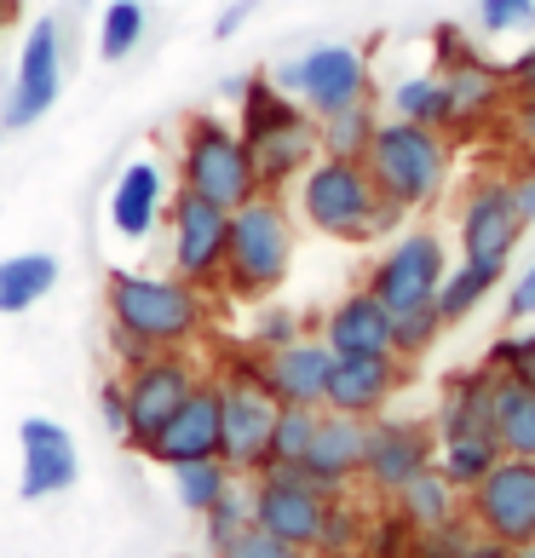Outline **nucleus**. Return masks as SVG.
Instances as JSON below:
<instances>
[{
    "label": "nucleus",
    "instance_id": "obj_1",
    "mask_svg": "<svg viewBox=\"0 0 535 558\" xmlns=\"http://www.w3.org/2000/svg\"><path fill=\"white\" fill-rule=\"evenodd\" d=\"M242 138H248V156H254V173H259V191H288L312 161L323 156L317 144V116L288 98L271 75H254L248 93H242Z\"/></svg>",
    "mask_w": 535,
    "mask_h": 558
},
{
    "label": "nucleus",
    "instance_id": "obj_2",
    "mask_svg": "<svg viewBox=\"0 0 535 558\" xmlns=\"http://www.w3.org/2000/svg\"><path fill=\"white\" fill-rule=\"evenodd\" d=\"M105 312L115 328L138 335L150 351H179L208 328V300L184 277H150V271H110Z\"/></svg>",
    "mask_w": 535,
    "mask_h": 558
},
{
    "label": "nucleus",
    "instance_id": "obj_3",
    "mask_svg": "<svg viewBox=\"0 0 535 558\" xmlns=\"http://www.w3.org/2000/svg\"><path fill=\"white\" fill-rule=\"evenodd\" d=\"M288 265H294V214L282 208V196L259 191L231 214V242H224V288L236 300H265L277 294Z\"/></svg>",
    "mask_w": 535,
    "mask_h": 558
},
{
    "label": "nucleus",
    "instance_id": "obj_4",
    "mask_svg": "<svg viewBox=\"0 0 535 558\" xmlns=\"http://www.w3.org/2000/svg\"><path fill=\"white\" fill-rule=\"evenodd\" d=\"M368 173H375L380 196H392L398 208H426L438 202L443 179H449V133L443 128H421V121H380L375 144H368Z\"/></svg>",
    "mask_w": 535,
    "mask_h": 558
},
{
    "label": "nucleus",
    "instance_id": "obj_5",
    "mask_svg": "<svg viewBox=\"0 0 535 558\" xmlns=\"http://www.w3.org/2000/svg\"><path fill=\"white\" fill-rule=\"evenodd\" d=\"M179 184L219 202V208H231V214L242 208V202H254L259 173H254V156H248L242 128L196 110L191 121H184V144H179Z\"/></svg>",
    "mask_w": 535,
    "mask_h": 558
},
{
    "label": "nucleus",
    "instance_id": "obj_6",
    "mask_svg": "<svg viewBox=\"0 0 535 558\" xmlns=\"http://www.w3.org/2000/svg\"><path fill=\"white\" fill-rule=\"evenodd\" d=\"M300 214L312 231L340 236V242H375V214H380V184L368 161L345 156H317L300 173Z\"/></svg>",
    "mask_w": 535,
    "mask_h": 558
},
{
    "label": "nucleus",
    "instance_id": "obj_7",
    "mask_svg": "<svg viewBox=\"0 0 535 558\" xmlns=\"http://www.w3.org/2000/svg\"><path fill=\"white\" fill-rule=\"evenodd\" d=\"M219 398H224V444L219 461L231 472H265L271 454V426H277V398L259 380V351H236L219 375Z\"/></svg>",
    "mask_w": 535,
    "mask_h": 558
},
{
    "label": "nucleus",
    "instance_id": "obj_8",
    "mask_svg": "<svg viewBox=\"0 0 535 558\" xmlns=\"http://www.w3.org/2000/svg\"><path fill=\"white\" fill-rule=\"evenodd\" d=\"M271 81L323 121V116H335L345 105H357V98H368V58H363V47H352V40H323V47L277 64Z\"/></svg>",
    "mask_w": 535,
    "mask_h": 558
},
{
    "label": "nucleus",
    "instance_id": "obj_9",
    "mask_svg": "<svg viewBox=\"0 0 535 558\" xmlns=\"http://www.w3.org/2000/svg\"><path fill=\"white\" fill-rule=\"evenodd\" d=\"M254 524L271 530L277 542L312 553L317 535H323V519L335 507V489H323L317 478H305L300 466H271L254 478Z\"/></svg>",
    "mask_w": 535,
    "mask_h": 558
},
{
    "label": "nucleus",
    "instance_id": "obj_10",
    "mask_svg": "<svg viewBox=\"0 0 535 558\" xmlns=\"http://www.w3.org/2000/svg\"><path fill=\"white\" fill-rule=\"evenodd\" d=\"M449 277V254L443 242L431 231H409L398 236L386 254L375 259V271H368V294H375L386 312H415V305H431L438 300V288Z\"/></svg>",
    "mask_w": 535,
    "mask_h": 558
},
{
    "label": "nucleus",
    "instance_id": "obj_11",
    "mask_svg": "<svg viewBox=\"0 0 535 558\" xmlns=\"http://www.w3.org/2000/svg\"><path fill=\"white\" fill-rule=\"evenodd\" d=\"M58 93H64V29H58V17H35L24 35V52H17L12 98L0 105V128L7 133L35 128L58 105Z\"/></svg>",
    "mask_w": 535,
    "mask_h": 558
},
{
    "label": "nucleus",
    "instance_id": "obj_12",
    "mask_svg": "<svg viewBox=\"0 0 535 558\" xmlns=\"http://www.w3.org/2000/svg\"><path fill=\"white\" fill-rule=\"evenodd\" d=\"M472 524L501 547H530L535 542V461L524 454H501L472 489Z\"/></svg>",
    "mask_w": 535,
    "mask_h": 558
},
{
    "label": "nucleus",
    "instance_id": "obj_13",
    "mask_svg": "<svg viewBox=\"0 0 535 558\" xmlns=\"http://www.w3.org/2000/svg\"><path fill=\"white\" fill-rule=\"evenodd\" d=\"M168 225H173V277L208 288L224 277V242H231V208L196 196V191H173L168 202Z\"/></svg>",
    "mask_w": 535,
    "mask_h": 558
},
{
    "label": "nucleus",
    "instance_id": "obj_14",
    "mask_svg": "<svg viewBox=\"0 0 535 558\" xmlns=\"http://www.w3.org/2000/svg\"><path fill=\"white\" fill-rule=\"evenodd\" d=\"M196 363L184 351H156L138 368H127V444L144 454V444L173 421V409L196 391Z\"/></svg>",
    "mask_w": 535,
    "mask_h": 558
},
{
    "label": "nucleus",
    "instance_id": "obj_15",
    "mask_svg": "<svg viewBox=\"0 0 535 558\" xmlns=\"http://www.w3.org/2000/svg\"><path fill=\"white\" fill-rule=\"evenodd\" d=\"M219 444H224V398H219V380H196V391L173 409V421L156 432L144 454L161 466H184V461H219Z\"/></svg>",
    "mask_w": 535,
    "mask_h": 558
},
{
    "label": "nucleus",
    "instance_id": "obj_16",
    "mask_svg": "<svg viewBox=\"0 0 535 558\" xmlns=\"http://www.w3.org/2000/svg\"><path fill=\"white\" fill-rule=\"evenodd\" d=\"M17 444H24V472H17V495L24 501H52V495L75 489L81 454H75V438L58 421H47V415L17 421Z\"/></svg>",
    "mask_w": 535,
    "mask_h": 558
},
{
    "label": "nucleus",
    "instance_id": "obj_17",
    "mask_svg": "<svg viewBox=\"0 0 535 558\" xmlns=\"http://www.w3.org/2000/svg\"><path fill=\"white\" fill-rule=\"evenodd\" d=\"M438 454V438H431V426L421 421H368V461H363V478L375 484L380 495H398L409 478H421L426 466Z\"/></svg>",
    "mask_w": 535,
    "mask_h": 558
},
{
    "label": "nucleus",
    "instance_id": "obj_18",
    "mask_svg": "<svg viewBox=\"0 0 535 558\" xmlns=\"http://www.w3.org/2000/svg\"><path fill=\"white\" fill-rule=\"evenodd\" d=\"M524 231H530V225L519 219V202H512V184L507 179H484L478 191L466 196V208H461V254L466 259L507 265Z\"/></svg>",
    "mask_w": 535,
    "mask_h": 558
},
{
    "label": "nucleus",
    "instance_id": "obj_19",
    "mask_svg": "<svg viewBox=\"0 0 535 558\" xmlns=\"http://www.w3.org/2000/svg\"><path fill=\"white\" fill-rule=\"evenodd\" d=\"M398 386H403V357L398 351H380V357H335L323 409L375 421V415H386V403H392Z\"/></svg>",
    "mask_w": 535,
    "mask_h": 558
},
{
    "label": "nucleus",
    "instance_id": "obj_20",
    "mask_svg": "<svg viewBox=\"0 0 535 558\" xmlns=\"http://www.w3.org/2000/svg\"><path fill=\"white\" fill-rule=\"evenodd\" d=\"M328 368H335V351L323 340H288L277 351H259V380L277 403H300V409H323L328 398Z\"/></svg>",
    "mask_w": 535,
    "mask_h": 558
},
{
    "label": "nucleus",
    "instance_id": "obj_21",
    "mask_svg": "<svg viewBox=\"0 0 535 558\" xmlns=\"http://www.w3.org/2000/svg\"><path fill=\"white\" fill-rule=\"evenodd\" d=\"M173 202L168 191V173H161V161L138 156L127 168L115 173V191H110V231L121 242H144L161 225V208Z\"/></svg>",
    "mask_w": 535,
    "mask_h": 558
},
{
    "label": "nucleus",
    "instance_id": "obj_22",
    "mask_svg": "<svg viewBox=\"0 0 535 558\" xmlns=\"http://www.w3.org/2000/svg\"><path fill=\"white\" fill-rule=\"evenodd\" d=\"M363 461H368V421L323 409L317 438H312V449H305L300 472H305V478H317L323 489H345L352 478H363Z\"/></svg>",
    "mask_w": 535,
    "mask_h": 558
},
{
    "label": "nucleus",
    "instance_id": "obj_23",
    "mask_svg": "<svg viewBox=\"0 0 535 558\" xmlns=\"http://www.w3.org/2000/svg\"><path fill=\"white\" fill-rule=\"evenodd\" d=\"M449 438H496V368H461L438 398V444Z\"/></svg>",
    "mask_w": 535,
    "mask_h": 558
},
{
    "label": "nucleus",
    "instance_id": "obj_24",
    "mask_svg": "<svg viewBox=\"0 0 535 558\" xmlns=\"http://www.w3.org/2000/svg\"><path fill=\"white\" fill-rule=\"evenodd\" d=\"M323 345L335 357H380V351H392V312L368 288H357L323 317Z\"/></svg>",
    "mask_w": 535,
    "mask_h": 558
},
{
    "label": "nucleus",
    "instance_id": "obj_25",
    "mask_svg": "<svg viewBox=\"0 0 535 558\" xmlns=\"http://www.w3.org/2000/svg\"><path fill=\"white\" fill-rule=\"evenodd\" d=\"M443 87H449V128H478V121H489L501 110V98H512L507 70H496L489 58L443 70Z\"/></svg>",
    "mask_w": 535,
    "mask_h": 558
},
{
    "label": "nucleus",
    "instance_id": "obj_26",
    "mask_svg": "<svg viewBox=\"0 0 535 558\" xmlns=\"http://www.w3.org/2000/svg\"><path fill=\"white\" fill-rule=\"evenodd\" d=\"M501 277H507V265H496V259H461V265H449V277H443V288H438V317H443V328L466 323V317L489 300V288H496Z\"/></svg>",
    "mask_w": 535,
    "mask_h": 558
},
{
    "label": "nucleus",
    "instance_id": "obj_27",
    "mask_svg": "<svg viewBox=\"0 0 535 558\" xmlns=\"http://www.w3.org/2000/svg\"><path fill=\"white\" fill-rule=\"evenodd\" d=\"M58 282L52 254H12L0 259V317H24L29 305H40Z\"/></svg>",
    "mask_w": 535,
    "mask_h": 558
},
{
    "label": "nucleus",
    "instance_id": "obj_28",
    "mask_svg": "<svg viewBox=\"0 0 535 558\" xmlns=\"http://www.w3.org/2000/svg\"><path fill=\"white\" fill-rule=\"evenodd\" d=\"M496 444L501 454L535 461V386L496 375Z\"/></svg>",
    "mask_w": 535,
    "mask_h": 558
},
{
    "label": "nucleus",
    "instance_id": "obj_29",
    "mask_svg": "<svg viewBox=\"0 0 535 558\" xmlns=\"http://www.w3.org/2000/svg\"><path fill=\"white\" fill-rule=\"evenodd\" d=\"M375 133H380L375 98H357V105H345V110H335V116H323V121H317L323 156H345V161H363V156H368V144H375Z\"/></svg>",
    "mask_w": 535,
    "mask_h": 558
},
{
    "label": "nucleus",
    "instance_id": "obj_30",
    "mask_svg": "<svg viewBox=\"0 0 535 558\" xmlns=\"http://www.w3.org/2000/svg\"><path fill=\"white\" fill-rule=\"evenodd\" d=\"M455 484L443 478L438 466H426L421 478H409L403 489H398V519L409 524V530H438V524H449L455 519Z\"/></svg>",
    "mask_w": 535,
    "mask_h": 558
},
{
    "label": "nucleus",
    "instance_id": "obj_31",
    "mask_svg": "<svg viewBox=\"0 0 535 558\" xmlns=\"http://www.w3.org/2000/svg\"><path fill=\"white\" fill-rule=\"evenodd\" d=\"M392 116L449 133V87H443V75L438 70H431V75H403L392 87Z\"/></svg>",
    "mask_w": 535,
    "mask_h": 558
},
{
    "label": "nucleus",
    "instance_id": "obj_32",
    "mask_svg": "<svg viewBox=\"0 0 535 558\" xmlns=\"http://www.w3.org/2000/svg\"><path fill=\"white\" fill-rule=\"evenodd\" d=\"M317 421H323V409L282 403L277 409V426H271V454H265V472H271V466H300L305 449H312V438H317ZM254 478H259V472H254Z\"/></svg>",
    "mask_w": 535,
    "mask_h": 558
},
{
    "label": "nucleus",
    "instance_id": "obj_33",
    "mask_svg": "<svg viewBox=\"0 0 535 558\" xmlns=\"http://www.w3.org/2000/svg\"><path fill=\"white\" fill-rule=\"evenodd\" d=\"M144 29H150L144 0H110L105 17H98V58H105V64H121L127 52H138Z\"/></svg>",
    "mask_w": 535,
    "mask_h": 558
},
{
    "label": "nucleus",
    "instance_id": "obj_34",
    "mask_svg": "<svg viewBox=\"0 0 535 558\" xmlns=\"http://www.w3.org/2000/svg\"><path fill=\"white\" fill-rule=\"evenodd\" d=\"M501 461V444L496 438H449V444H438V472L455 489H478L484 484V472Z\"/></svg>",
    "mask_w": 535,
    "mask_h": 558
},
{
    "label": "nucleus",
    "instance_id": "obj_35",
    "mask_svg": "<svg viewBox=\"0 0 535 558\" xmlns=\"http://www.w3.org/2000/svg\"><path fill=\"white\" fill-rule=\"evenodd\" d=\"M231 484H236V472L224 466V461H184V466H173V495H179L184 512H196V519H202V512H208Z\"/></svg>",
    "mask_w": 535,
    "mask_h": 558
},
{
    "label": "nucleus",
    "instance_id": "obj_36",
    "mask_svg": "<svg viewBox=\"0 0 535 558\" xmlns=\"http://www.w3.org/2000/svg\"><path fill=\"white\" fill-rule=\"evenodd\" d=\"M202 524H208V553H214V558H224L242 530H254V495L231 484V489H224L219 501L208 507V512H202Z\"/></svg>",
    "mask_w": 535,
    "mask_h": 558
},
{
    "label": "nucleus",
    "instance_id": "obj_37",
    "mask_svg": "<svg viewBox=\"0 0 535 558\" xmlns=\"http://www.w3.org/2000/svg\"><path fill=\"white\" fill-rule=\"evenodd\" d=\"M443 335V317H438V300L431 305H415V312H398L392 317V351L403 363H415V357H426L431 351V340Z\"/></svg>",
    "mask_w": 535,
    "mask_h": 558
},
{
    "label": "nucleus",
    "instance_id": "obj_38",
    "mask_svg": "<svg viewBox=\"0 0 535 558\" xmlns=\"http://www.w3.org/2000/svg\"><path fill=\"white\" fill-rule=\"evenodd\" d=\"M535 29V0H478V35L501 40V35H530Z\"/></svg>",
    "mask_w": 535,
    "mask_h": 558
},
{
    "label": "nucleus",
    "instance_id": "obj_39",
    "mask_svg": "<svg viewBox=\"0 0 535 558\" xmlns=\"http://www.w3.org/2000/svg\"><path fill=\"white\" fill-rule=\"evenodd\" d=\"M484 368H496V375H507V380H530L535 386V328H524V335H501L496 345H489V363Z\"/></svg>",
    "mask_w": 535,
    "mask_h": 558
},
{
    "label": "nucleus",
    "instance_id": "obj_40",
    "mask_svg": "<svg viewBox=\"0 0 535 558\" xmlns=\"http://www.w3.org/2000/svg\"><path fill=\"white\" fill-rule=\"evenodd\" d=\"M363 542V519H357V507H345V501H335L328 507V519H323V535H317V553H328V558H345Z\"/></svg>",
    "mask_w": 535,
    "mask_h": 558
},
{
    "label": "nucleus",
    "instance_id": "obj_41",
    "mask_svg": "<svg viewBox=\"0 0 535 558\" xmlns=\"http://www.w3.org/2000/svg\"><path fill=\"white\" fill-rule=\"evenodd\" d=\"M431 52H438V75L455 70V64H472V58H484L478 40H472L461 24H438V29H431Z\"/></svg>",
    "mask_w": 535,
    "mask_h": 558
},
{
    "label": "nucleus",
    "instance_id": "obj_42",
    "mask_svg": "<svg viewBox=\"0 0 535 558\" xmlns=\"http://www.w3.org/2000/svg\"><path fill=\"white\" fill-rule=\"evenodd\" d=\"M254 351H277V345H288V340H300V317L288 312V305H271V312H259V323H254Z\"/></svg>",
    "mask_w": 535,
    "mask_h": 558
},
{
    "label": "nucleus",
    "instance_id": "obj_43",
    "mask_svg": "<svg viewBox=\"0 0 535 558\" xmlns=\"http://www.w3.org/2000/svg\"><path fill=\"white\" fill-rule=\"evenodd\" d=\"M466 547H472L466 524H461V519H449V524H438V530H421V542H415V558H461Z\"/></svg>",
    "mask_w": 535,
    "mask_h": 558
},
{
    "label": "nucleus",
    "instance_id": "obj_44",
    "mask_svg": "<svg viewBox=\"0 0 535 558\" xmlns=\"http://www.w3.org/2000/svg\"><path fill=\"white\" fill-rule=\"evenodd\" d=\"M224 558H305V553H300V547H288V542H277L271 530H259V524H254V530H242V535H236Z\"/></svg>",
    "mask_w": 535,
    "mask_h": 558
},
{
    "label": "nucleus",
    "instance_id": "obj_45",
    "mask_svg": "<svg viewBox=\"0 0 535 558\" xmlns=\"http://www.w3.org/2000/svg\"><path fill=\"white\" fill-rule=\"evenodd\" d=\"M98 415L115 438H127V380H105L98 386Z\"/></svg>",
    "mask_w": 535,
    "mask_h": 558
},
{
    "label": "nucleus",
    "instance_id": "obj_46",
    "mask_svg": "<svg viewBox=\"0 0 535 558\" xmlns=\"http://www.w3.org/2000/svg\"><path fill=\"white\" fill-rule=\"evenodd\" d=\"M507 128H512V144H519L524 156H535V98H512Z\"/></svg>",
    "mask_w": 535,
    "mask_h": 558
},
{
    "label": "nucleus",
    "instance_id": "obj_47",
    "mask_svg": "<svg viewBox=\"0 0 535 558\" xmlns=\"http://www.w3.org/2000/svg\"><path fill=\"white\" fill-rule=\"evenodd\" d=\"M507 81H512V98H535V35H530V47L507 64Z\"/></svg>",
    "mask_w": 535,
    "mask_h": 558
},
{
    "label": "nucleus",
    "instance_id": "obj_48",
    "mask_svg": "<svg viewBox=\"0 0 535 558\" xmlns=\"http://www.w3.org/2000/svg\"><path fill=\"white\" fill-rule=\"evenodd\" d=\"M110 351H115V357H121V368H138L144 357H156V351L144 345L138 335H127V328H115V323H110Z\"/></svg>",
    "mask_w": 535,
    "mask_h": 558
},
{
    "label": "nucleus",
    "instance_id": "obj_49",
    "mask_svg": "<svg viewBox=\"0 0 535 558\" xmlns=\"http://www.w3.org/2000/svg\"><path fill=\"white\" fill-rule=\"evenodd\" d=\"M507 312H512V317H519V323H524V317L535 323V259L524 265V277H519V282H512V300H507Z\"/></svg>",
    "mask_w": 535,
    "mask_h": 558
},
{
    "label": "nucleus",
    "instance_id": "obj_50",
    "mask_svg": "<svg viewBox=\"0 0 535 558\" xmlns=\"http://www.w3.org/2000/svg\"><path fill=\"white\" fill-rule=\"evenodd\" d=\"M254 12H259V0H231V7H224V12L214 17V35H219V40H231V35L254 17Z\"/></svg>",
    "mask_w": 535,
    "mask_h": 558
},
{
    "label": "nucleus",
    "instance_id": "obj_51",
    "mask_svg": "<svg viewBox=\"0 0 535 558\" xmlns=\"http://www.w3.org/2000/svg\"><path fill=\"white\" fill-rule=\"evenodd\" d=\"M512 202H519V219H524V225H535V173L512 179Z\"/></svg>",
    "mask_w": 535,
    "mask_h": 558
},
{
    "label": "nucleus",
    "instance_id": "obj_52",
    "mask_svg": "<svg viewBox=\"0 0 535 558\" xmlns=\"http://www.w3.org/2000/svg\"><path fill=\"white\" fill-rule=\"evenodd\" d=\"M461 558H519V553H512V547H501V542H489V535H484V542H472Z\"/></svg>",
    "mask_w": 535,
    "mask_h": 558
},
{
    "label": "nucleus",
    "instance_id": "obj_53",
    "mask_svg": "<svg viewBox=\"0 0 535 558\" xmlns=\"http://www.w3.org/2000/svg\"><path fill=\"white\" fill-rule=\"evenodd\" d=\"M17 12V0H0V24H7V17Z\"/></svg>",
    "mask_w": 535,
    "mask_h": 558
},
{
    "label": "nucleus",
    "instance_id": "obj_54",
    "mask_svg": "<svg viewBox=\"0 0 535 558\" xmlns=\"http://www.w3.org/2000/svg\"><path fill=\"white\" fill-rule=\"evenodd\" d=\"M519 558H535V542H530V547H519Z\"/></svg>",
    "mask_w": 535,
    "mask_h": 558
}]
</instances>
